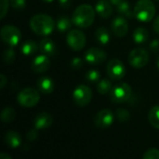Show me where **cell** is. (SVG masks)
Returning <instances> with one entry per match:
<instances>
[{
	"label": "cell",
	"instance_id": "9a60e30c",
	"mask_svg": "<svg viewBox=\"0 0 159 159\" xmlns=\"http://www.w3.org/2000/svg\"><path fill=\"white\" fill-rule=\"evenodd\" d=\"M53 123V117L48 113L38 114L34 120V127L38 130H44L48 129Z\"/></svg>",
	"mask_w": 159,
	"mask_h": 159
},
{
	"label": "cell",
	"instance_id": "f546056e",
	"mask_svg": "<svg viewBox=\"0 0 159 159\" xmlns=\"http://www.w3.org/2000/svg\"><path fill=\"white\" fill-rule=\"evenodd\" d=\"M116 117L117 120H119L120 122L124 123V122H128L130 118V114L128 110L126 109H122L119 108L116 111Z\"/></svg>",
	"mask_w": 159,
	"mask_h": 159
},
{
	"label": "cell",
	"instance_id": "6da1fadb",
	"mask_svg": "<svg viewBox=\"0 0 159 159\" xmlns=\"http://www.w3.org/2000/svg\"><path fill=\"white\" fill-rule=\"evenodd\" d=\"M29 25L34 34L41 36L49 35L56 26L53 19L47 14H36L33 16Z\"/></svg>",
	"mask_w": 159,
	"mask_h": 159
},
{
	"label": "cell",
	"instance_id": "7a4b0ae2",
	"mask_svg": "<svg viewBox=\"0 0 159 159\" xmlns=\"http://www.w3.org/2000/svg\"><path fill=\"white\" fill-rule=\"evenodd\" d=\"M95 8L88 4L78 6L72 15L73 23L78 28H88L92 25L95 20Z\"/></svg>",
	"mask_w": 159,
	"mask_h": 159
},
{
	"label": "cell",
	"instance_id": "7bdbcfd3",
	"mask_svg": "<svg viewBox=\"0 0 159 159\" xmlns=\"http://www.w3.org/2000/svg\"><path fill=\"white\" fill-rule=\"evenodd\" d=\"M157 68H158L159 70V56L158 58H157Z\"/></svg>",
	"mask_w": 159,
	"mask_h": 159
},
{
	"label": "cell",
	"instance_id": "d590c367",
	"mask_svg": "<svg viewBox=\"0 0 159 159\" xmlns=\"http://www.w3.org/2000/svg\"><path fill=\"white\" fill-rule=\"evenodd\" d=\"M150 49L153 52H158L159 51V39H154L150 43Z\"/></svg>",
	"mask_w": 159,
	"mask_h": 159
},
{
	"label": "cell",
	"instance_id": "4fadbf2b",
	"mask_svg": "<svg viewBox=\"0 0 159 159\" xmlns=\"http://www.w3.org/2000/svg\"><path fill=\"white\" fill-rule=\"evenodd\" d=\"M111 28L113 34L117 37H124L129 31V23L124 16H118L114 18L111 22Z\"/></svg>",
	"mask_w": 159,
	"mask_h": 159
},
{
	"label": "cell",
	"instance_id": "ffe728a7",
	"mask_svg": "<svg viewBox=\"0 0 159 159\" xmlns=\"http://www.w3.org/2000/svg\"><path fill=\"white\" fill-rule=\"evenodd\" d=\"M37 48H39V46H37V43L30 39L22 43L20 47V51L25 56H31L37 51Z\"/></svg>",
	"mask_w": 159,
	"mask_h": 159
},
{
	"label": "cell",
	"instance_id": "ee69618b",
	"mask_svg": "<svg viewBox=\"0 0 159 159\" xmlns=\"http://www.w3.org/2000/svg\"><path fill=\"white\" fill-rule=\"evenodd\" d=\"M157 1H159V0H157Z\"/></svg>",
	"mask_w": 159,
	"mask_h": 159
},
{
	"label": "cell",
	"instance_id": "ba28073f",
	"mask_svg": "<svg viewBox=\"0 0 159 159\" xmlns=\"http://www.w3.org/2000/svg\"><path fill=\"white\" fill-rule=\"evenodd\" d=\"M92 99V91L89 87L86 85L77 86L73 91V100L74 102L79 106H87Z\"/></svg>",
	"mask_w": 159,
	"mask_h": 159
},
{
	"label": "cell",
	"instance_id": "d6986e66",
	"mask_svg": "<svg viewBox=\"0 0 159 159\" xmlns=\"http://www.w3.org/2000/svg\"><path fill=\"white\" fill-rule=\"evenodd\" d=\"M6 143L11 148H18L21 144V137L20 135L14 130H9L5 135Z\"/></svg>",
	"mask_w": 159,
	"mask_h": 159
},
{
	"label": "cell",
	"instance_id": "b9f144b4",
	"mask_svg": "<svg viewBox=\"0 0 159 159\" xmlns=\"http://www.w3.org/2000/svg\"><path fill=\"white\" fill-rule=\"evenodd\" d=\"M41 1H43V2H45V3H51V2L54 1V0H41Z\"/></svg>",
	"mask_w": 159,
	"mask_h": 159
},
{
	"label": "cell",
	"instance_id": "74e56055",
	"mask_svg": "<svg viewBox=\"0 0 159 159\" xmlns=\"http://www.w3.org/2000/svg\"><path fill=\"white\" fill-rule=\"evenodd\" d=\"M153 28H154V31H155L157 34H159V15L155 19V20H154Z\"/></svg>",
	"mask_w": 159,
	"mask_h": 159
},
{
	"label": "cell",
	"instance_id": "7402d4cb",
	"mask_svg": "<svg viewBox=\"0 0 159 159\" xmlns=\"http://www.w3.org/2000/svg\"><path fill=\"white\" fill-rule=\"evenodd\" d=\"M72 23H73V20L68 16H61L57 20L56 28L59 32L64 33L72 27Z\"/></svg>",
	"mask_w": 159,
	"mask_h": 159
},
{
	"label": "cell",
	"instance_id": "9c48e42d",
	"mask_svg": "<svg viewBox=\"0 0 159 159\" xmlns=\"http://www.w3.org/2000/svg\"><path fill=\"white\" fill-rule=\"evenodd\" d=\"M108 76L115 81L121 80L126 75V67L122 61L118 59H112L108 61L106 66Z\"/></svg>",
	"mask_w": 159,
	"mask_h": 159
},
{
	"label": "cell",
	"instance_id": "3957f363",
	"mask_svg": "<svg viewBox=\"0 0 159 159\" xmlns=\"http://www.w3.org/2000/svg\"><path fill=\"white\" fill-rule=\"evenodd\" d=\"M134 16L142 22L151 21L156 15V6L151 0H139L134 7Z\"/></svg>",
	"mask_w": 159,
	"mask_h": 159
},
{
	"label": "cell",
	"instance_id": "8fae6325",
	"mask_svg": "<svg viewBox=\"0 0 159 159\" xmlns=\"http://www.w3.org/2000/svg\"><path fill=\"white\" fill-rule=\"evenodd\" d=\"M114 114L111 110L102 109L95 116L94 124L100 129H106L112 126V124L114 123Z\"/></svg>",
	"mask_w": 159,
	"mask_h": 159
},
{
	"label": "cell",
	"instance_id": "ab89813d",
	"mask_svg": "<svg viewBox=\"0 0 159 159\" xmlns=\"http://www.w3.org/2000/svg\"><path fill=\"white\" fill-rule=\"evenodd\" d=\"M0 158L1 159H11V157H10V156H8V155H7V154H5V153H2V154H0Z\"/></svg>",
	"mask_w": 159,
	"mask_h": 159
},
{
	"label": "cell",
	"instance_id": "30bf717a",
	"mask_svg": "<svg viewBox=\"0 0 159 159\" xmlns=\"http://www.w3.org/2000/svg\"><path fill=\"white\" fill-rule=\"evenodd\" d=\"M66 42L71 49L75 51H79L83 49L86 46V36L84 33H82L80 30L75 29L67 34Z\"/></svg>",
	"mask_w": 159,
	"mask_h": 159
},
{
	"label": "cell",
	"instance_id": "d6a6232c",
	"mask_svg": "<svg viewBox=\"0 0 159 159\" xmlns=\"http://www.w3.org/2000/svg\"><path fill=\"white\" fill-rule=\"evenodd\" d=\"M0 7H1V10H0V18L1 19H4L5 16L7 15V10H8V5L10 4L9 0H0Z\"/></svg>",
	"mask_w": 159,
	"mask_h": 159
},
{
	"label": "cell",
	"instance_id": "5b68a950",
	"mask_svg": "<svg viewBox=\"0 0 159 159\" xmlns=\"http://www.w3.org/2000/svg\"><path fill=\"white\" fill-rule=\"evenodd\" d=\"M132 96L131 87L127 83H120L113 87L110 92L111 101L115 103H124L129 101Z\"/></svg>",
	"mask_w": 159,
	"mask_h": 159
},
{
	"label": "cell",
	"instance_id": "4dcf8cb0",
	"mask_svg": "<svg viewBox=\"0 0 159 159\" xmlns=\"http://www.w3.org/2000/svg\"><path fill=\"white\" fill-rule=\"evenodd\" d=\"M10 6L13 9L22 10L26 7V0H9Z\"/></svg>",
	"mask_w": 159,
	"mask_h": 159
},
{
	"label": "cell",
	"instance_id": "52a82bcc",
	"mask_svg": "<svg viewBox=\"0 0 159 159\" xmlns=\"http://www.w3.org/2000/svg\"><path fill=\"white\" fill-rule=\"evenodd\" d=\"M128 61L133 68L141 69L148 63L149 54L144 48H137L130 51V53L129 54Z\"/></svg>",
	"mask_w": 159,
	"mask_h": 159
},
{
	"label": "cell",
	"instance_id": "d4e9b609",
	"mask_svg": "<svg viewBox=\"0 0 159 159\" xmlns=\"http://www.w3.org/2000/svg\"><path fill=\"white\" fill-rule=\"evenodd\" d=\"M0 117H1L2 122H4V123H6V124L11 123L15 119V117H16V112L10 106L5 107L2 110V112H1Z\"/></svg>",
	"mask_w": 159,
	"mask_h": 159
},
{
	"label": "cell",
	"instance_id": "f1b7e54d",
	"mask_svg": "<svg viewBox=\"0 0 159 159\" xmlns=\"http://www.w3.org/2000/svg\"><path fill=\"white\" fill-rule=\"evenodd\" d=\"M86 80L88 82H90V83H96L100 80L101 78V74L99 71L95 70V69H91L89 71H88L86 73Z\"/></svg>",
	"mask_w": 159,
	"mask_h": 159
},
{
	"label": "cell",
	"instance_id": "e575fe53",
	"mask_svg": "<svg viewBox=\"0 0 159 159\" xmlns=\"http://www.w3.org/2000/svg\"><path fill=\"white\" fill-rule=\"evenodd\" d=\"M26 137H27V140L30 141V142L35 141V140L37 139V137H38V129H36L34 128V129L29 130V131L27 132Z\"/></svg>",
	"mask_w": 159,
	"mask_h": 159
},
{
	"label": "cell",
	"instance_id": "ac0fdd59",
	"mask_svg": "<svg viewBox=\"0 0 159 159\" xmlns=\"http://www.w3.org/2000/svg\"><path fill=\"white\" fill-rule=\"evenodd\" d=\"M39 50L42 54L44 55H47L48 57H51L55 54V51H56V47H55V44L54 42L49 39V38H44V39H41L39 44Z\"/></svg>",
	"mask_w": 159,
	"mask_h": 159
},
{
	"label": "cell",
	"instance_id": "484cf974",
	"mask_svg": "<svg viewBox=\"0 0 159 159\" xmlns=\"http://www.w3.org/2000/svg\"><path fill=\"white\" fill-rule=\"evenodd\" d=\"M148 118H149L150 124L154 128L159 129V105L151 108L149 115H148Z\"/></svg>",
	"mask_w": 159,
	"mask_h": 159
},
{
	"label": "cell",
	"instance_id": "7c38bea8",
	"mask_svg": "<svg viewBox=\"0 0 159 159\" xmlns=\"http://www.w3.org/2000/svg\"><path fill=\"white\" fill-rule=\"evenodd\" d=\"M106 57V52L98 48H90L85 53V61L89 64H102Z\"/></svg>",
	"mask_w": 159,
	"mask_h": 159
},
{
	"label": "cell",
	"instance_id": "2e32d148",
	"mask_svg": "<svg viewBox=\"0 0 159 159\" xmlns=\"http://www.w3.org/2000/svg\"><path fill=\"white\" fill-rule=\"evenodd\" d=\"M112 3L109 0H99L95 6V10L102 19H108L113 14Z\"/></svg>",
	"mask_w": 159,
	"mask_h": 159
},
{
	"label": "cell",
	"instance_id": "836d02e7",
	"mask_svg": "<svg viewBox=\"0 0 159 159\" xmlns=\"http://www.w3.org/2000/svg\"><path fill=\"white\" fill-rule=\"evenodd\" d=\"M82 66H83V61H82V59H80L78 57H75V58H74L71 61V67L73 69L77 70V69H80Z\"/></svg>",
	"mask_w": 159,
	"mask_h": 159
},
{
	"label": "cell",
	"instance_id": "44dd1931",
	"mask_svg": "<svg viewBox=\"0 0 159 159\" xmlns=\"http://www.w3.org/2000/svg\"><path fill=\"white\" fill-rule=\"evenodd\" d=\"M132 37H133V40H134L135 43H137V44H143V43L147 42V40L149 39V33H148V31L145 28L138 27L133 32Z\"/></svg>",
	"mask_w": 159,
	"mask_h": 159
},
{
	"label": "cell",
	"instance_id": "8d00e7d4",
	"mask_svg": "<svg viewBox=\"0 0 159 159\" xmlns=\"http://www.w3.org/2000/svg\"><path fill=\"white\" fill-rule=\"evenodd\" d=\"M58 1H59V5L63 8H68L72 3V0H58Z\"/></svg>",
	"mask_w": 159,
	"mask_h": 159
},
{
	"label": "cell",
	"instance_id": "277c9868",
	"mask_svg": "<svg viewBox=\"0 0 159 159\" xmlns=\"http://www.w3.org/2000/svg\"><path fill=\"white\" fill-rule=\"evenodd\" d=\"M38 91L34 88H26L22 89L20 92H19L17 96V101L19 104L25 108H32L35 106L40 100V95Z\"/></svg>",
	"mask_w": 159,
	"mask_h": 159
},
{
	"label": "cell",
	"instance_id": "603a6c76",
	"mask_svg": "<svg viewBox=\"0 0 159 159\" xmlns=\"http://www.w3.org/2000/svg\"><path fill=\"white\" fill-rule=\"evenodd\" d=\"M116 10L118 13L121 14V16H124L127 19H132L134 16V12L131 10L130 5L128 1H122L118 6H116Z\"/></svg>",
	"mask_w": 159,
	"mask_h": 159
},
{
	"label": "cell",
	"instance_id": "8992f818",
	"mask_svg": "<svg viewBox=\"0 0 159 159\" xmlns=\"http://www.w3.org/2000/svg\"><path fill=\"white\" fill-rule=\"evenodd\" d=\"M0 35L2 41L8 47H12V48L16 47L21 39L20 31L17 27L11 24L4 25L1 29Z\"/></svg>",
	"mask_w": 159,
	"mask_h": 159
},
{
	"label": "cell",
	"instance_id": "cb8c5ba5",
	"mask_svg": "<svg viewBox=\"0 0 159 159\" xmlns=\"http://www.w3.org/2000/svg\"><path fill=\"white\" fill-rule=\"evenodd\" d=\"M95 37H96L97 41L101 45H106L110 41V34H109V31L105 27H102H102H99L96 30Z\"/></svg>",
	"mask_w": 159,
	"mask_h": 159
},
{
	"label": "cell",
	"instance_id": "83f0119b",
	"mask_svg": "<svg viewBox=\"0 0 159 159\" xmlns=\"http://www.w3.org/2000/svg\"><path fill=\"white\" fill-rule=\"evenodd\" d=\"M16 59V53L12 47H8L3 53V60L7 64H12Z\"/></svg>",
	"mask_w": 159,
	"mask_h": 159
},
{
	"label": "cell",
	"instance_id": "4316f807",
	"mask_svg": "<svg viewBox=\"0 0 159 159\" xmlns=\"http://www.w3.org/2000/svg\"><path fill=\"white\" fill-rule=\"evenodd\" d=\"M112 89H113L112 82L108 79H102L97 85V91L102 95L111 92Z\"/></svg>",
	"mask_w": 159,
	"mask_h": 159
},
{
	"label": "cell",
	"instance_id": "1f68e13d",
	"mask_svg": "<svg viewBox=\"0 0 159 159\" xmlns=\"http://www.w3.org/2000/svg\"><path fill=\"white\" fill-rule=\"evenodd\" d=\"M143 159H159V150L157 149H149L147 150L143 156Z\"/></svg>",
	"mask_w": 159,
	"mask_h": 159
},
{
	"label": "cell",
	"instance_id": "60d3db41",
	"mask_svg": "<svg viewBox=\"0 0 159 159\" xmlns=\"http://www.w3.org/2000/svg\"><path fill=\"white\" fill-rule=\"evenodd\" d=\"M111 3H112V5H114V6H118L123 0H109Z\"/></svg>",
	"mask_w": 159,
	"mask_h": 159
},
{
	"label": "cell",
	"instance_id": "5bb4252c",
	"mask_svg": "<svg viewBox=\"0 0 159 159\" xmlns=\"http://www.w3.org/2000/svg\"><path fill=\"white\" fill-rule=\"evenodd\" d=\"M50 67V60L48 56L41 54L36 56L31 64L32 71L35 74H43L47 72Z\"/></svg>",
	"mask_w": 159,
	"mask_h": 159
},
{
	"label": "cell",
	"instance_id": "f35d334b",
	"mask_svg": "<svg viewBox=\"0 0 159 159\" xmlns=\"http://www.w3.org/2000/svg\"><path fill=\"white\" fill-rule=\"evenodd\" d=\"M7 80L6 76L4 75H0V89H3L7 85Z\"/></svg>",
	"mask_w": 159,
	"mask_h": 159
},
{
	"label": "cell",
	"instance_id": "e0dca14e",
	"mask_svg": "<svg viewBox=\"0 0 159 159\" xmlns=\"http://www.w3.org/2000/svg\"><path fill=\"white\" fill-rule=\"evenodd\" d=\"M36 86L39 92L43 94H50L54 90V82L48 76H41L36 81Z\"/></svg>",
	"mask_w": 159,
	"mask_h": 159
}]
</instances>
